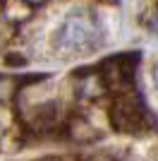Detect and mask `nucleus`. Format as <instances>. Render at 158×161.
Wrapping results in <instances>:
<instances>
[{
	"label": "nucleus",
	"instance_id": "nucleus-2",
	"mask_svg": "<svg viewBox=\"0 0 158 161\" xmlns=\"http://www.w3.org/2000/svg\"><path fill=\"white\" fill-rule=\"evenodd\" d=\"M153 84H156V89H158V63L153 65Z\"/></svg>",
	"mask_w": 158,
	"mask_h": 161
},
{
	"label": "nucleus",
	"instance_id": "nucleus-1",
	"mask_svg": "<svg viewBox=\"0 0 158 161\" xmlns=\"http://www.w3.org/2000/svg\"><path fill=\"white\" fill-rule=\"evenodd\" d=\"M98 43V31L86 19H70L60 27L55 46L65 53H86Z\"/></svg>",
	"mask_w": 158,
	"mask_h": 161
}]
</instances>
